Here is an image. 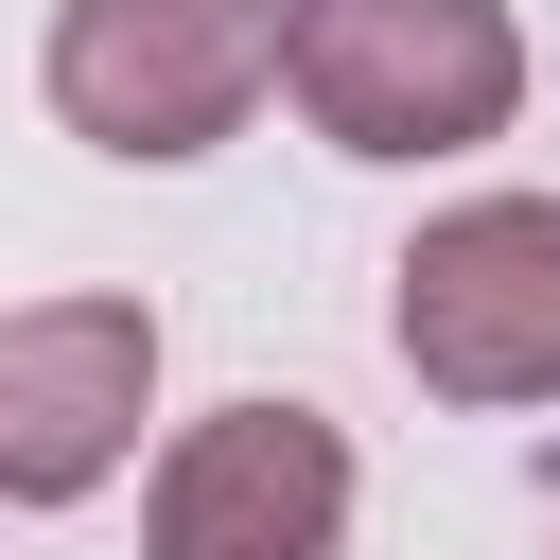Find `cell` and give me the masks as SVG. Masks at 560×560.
Instances as JSON below:
<instances>
[{
    "label": "cell",
    "mask_w": 560,
    "mask_h": 560,
    "mask_svg": "<svg viewBox=\"0 0 560 560\" xmlns=\"http://www.w3.org/2000/svg\"><path fill=\"white\" fill-rule=\"evenodd\" d=\"M158 420V298H0V508H88Z\"/></svg>",
    "instance_id": "obj_5"
},
{
    "label": "cell",
    "mask_w": 560,
    "mask_h": 560,
    "mask_svg": "<svg viewBox=\"0 0 560 560\" xmlns=\"http://www.w3.org/2000/svg\"><path fill=\"white\" fill-rule=\"evenodd\" d=\"M385 332L438 402H560V192H455L385 262Z\"/></svg>",
    "instance_id": "obj_3"
},
{
    "label": "cell",
    "mask_w": 560,
    "mask_h": 560,
    "mask_svg": "<svg viewBox=\"0 0 560 560\" xmlns=\"http://www.w3.org/2000/svg\"><path fill=\"white\" fill-rule=\"evenodd\" d=\"M280 88L332 158H472L525 105V18L508 0H298Z\"/></svg>",
    "instance_id": "obj_1"
},
{
    "label": "cell",
    "mask_w": 560,
    "mask_h": 560,
    "mask_svg": "<svg viewBox=\"0 0 560 560\" xmlns=\"http://www.w3.org/2000/svg\"><path fill=\"white\" fill-rule=\"evenodd\" d=\"M280 35H298V0H52L35 88H52V122L88 158L175 175L280 88Z\"/></svg>",
    "instance_id": "obj_2"
},
{
    "label": "cell",
    "mask_w": 560,
    "mask_h": 560,
    "mask_svg": "<svg viewBox=\"0 0 560 560\" xmlns=\"http://www.w3.org/2000/svg\"><path fill=\"white\" fill-rule=\"evenodd\" d=\"M350 508H368L350 438L315 402L245 385V402L175 420V455L140 490V560H350Z\"/></svg>",
    "instance_id": "obj_4"
}]
</instances>
